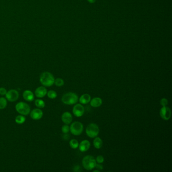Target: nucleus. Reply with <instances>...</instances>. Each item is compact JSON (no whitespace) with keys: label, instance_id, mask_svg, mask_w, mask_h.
Instances as JSON below:
<instances>
[{"label":"nucleus","instance_id":"obj_8","mask_svg":"<svg viewBox=\"0 0 172 172\" xmlns=\"http://www.w3.org/2000/svg\"><path fill=\"white\" fill-rule=\"evenodd\" d=\"M19 93L15 89H11L7 92L6 97L8 100L13 102L18 100L19 98Z\"/></svg>","mask_w":172,"mask_h":172},{"label":"nucleus","instance_id":"obj_30","mask_svg":"<svg viewBox=\"0 0 172 172\" xmlns=\"http://www.w3.org/2000/svg\"><path fill=\"white\" fill-rule=\"evenodd\" d=\"M69 135H68L67 133V134H65V135H64V139L65 140H68L69 139Z\"/></svg>","mask_w":172,"mask_h":172},{"label":"nucleus","instance_id":"obj_9","mask_svg":"<svg viewBox=\"0 0 172 172\" xmlns=\"http://www.w3.org/2000/svg\"><path fill=\"white\" fill-rule=\"evenodd\" d=\"M73 113L77 117H81L84 113V108L83 106L78 104L75 105L73 108Z\"/></svg>","mask_w":172,"mask_h":172},{"label":"nucleus","instance_id":"obj_24","mask_svg":"<svg viewBox=\"0 0 172 172\" xmlns=\"http://www.w3.org/2000/svg\"><path fill=\"white\" fill-rule=\"evenodd\" d=\"M70 131V127L67 124L64 125L62 127V131L64 134H67Z\"/></svg>","mask_w":172,"mask_h":172},{"label":"nucleus","instance_id":"obj_5","mask_svg":"<svg viewBox=\"0 0 172 172\" xmlns=\"http://www.w3.org/2000/svg\"><path fill=\"white\" fill-rule=\"evenodd\" d=\"M16 110L21 115L27 116L31 112V109L28 104L24 102H19L16 105Z\"/></svg>","mask_w":172,"mask_h":172},{"label":"nucleus","instance_id":"obj_31","mask_svg":"<svg viewBox=\"0 0 172 172\" xmlns=\"http://www.w3.org/2000/svg\"><path fill=\"white\" fill-rule=\"evenodd\" d=\"M87 1L90 3H94L96 1V0H87Z\"/></svg>","mask_w":172,"mask_h":172},{"label":"nucleus","instance_id":"obj_27","mask_svg":"<svg viewBox=\"0 0 172 172\" xmlns=\"http://www.w3.org/2000/svg\"><path fill=\"white\" fill-rule=\"evenodd\" d=\"M7 90L5 88L3 87H1L0 88V95L1 96H5L7 94Z\"/></svg>","mask_w":172,"mask_h":172},{"label":"nucleus","instance_id":"obj_28","mask_svg":"<svg viewBox=\"0 0 172 172\" xmlns=\"http://www.w3.org/2000/svg\"><path fill=\"white\" fill-rule=\"evenodd\" d=\"M95 168H96L97 169H98V170H99V171L100 170H102L103 169V167H102V165L101 164H100V163H98V164L96 163Z\"/></svg>","mask_w":172,"mask_h":172},{"label":"nucleus","instance_id":"obj_23","mask_svg":"<svg viewBox=\"0 0 172 172\" xmlns=\"http://www.w3.org/2000/svg\"><path fill=\"white\" fill-rule=\"evenodd\" d=\"M54 84L58 87H61L64 84V81L62 79L58 78L54 79Z\"/></svg>","mask_w":172,"mask_h":172},{"label":"nucleus","instance_id":"obj_6","mask_svg":"<svg viewBox=\"0 0 172 172\" xmlns=\"http://www.w3.org/2000/svg\"><path fill=\"white\" fill-rule=\"evenodd\" d=\"M70 131L73 135L78 136L83 132V125L81 122H74L70 127Z\"/></svg>","mask_w":172,"mask_h":172},{"label":"nucleus","instance_id":"obj_21","mask_svg":"<svg viewBox=\"0 0 172 172\" xmlns=\"http://www.w3.org/2000/svg\"><path fill=\"white\" fill-rule=\"evenodd\" d=\"M7 102L4 98H0V109L2 110L6 107Z\"/></svg>","mask_w":172,"mask_h":172},{"label":"nucleus","instance_id":"obj_26","mask_svg":"<svg viewBox=\"0 0 172 172\" xmlns=\"http://www.w3.org/2000/svg\"><path fill=\"white\" fill-rule=\"evenodd\" d=\"M96 161L98 163H102L104 161V157L102 155H98L96 158Z\"/></svg>","mask_w":172,"mask_h":172},{"label":"nucleus","instance_id":"obj_20","mask_svg":"<svg viewBox=\"0 0 172 172\" xmlns=\"http://www.w3.org/2000/svg\"><path fill=\"white\" fill-rule=\"evenodd\" d=\"M35 105L36 107L39 108H44L45 107V102H44V100L37 99L35 100Z\"/></svg>","mask_w":172,"mask_h":172},{"label":"nucleus","instance_id":"obj_12","mask_svg":"<svg viewBox=\"0 0 172 172\" xmlns=\"http://www.w3.org/2000/svg\"><path fill=\"white\" fill-rule=\"evenodd\" d=\"M90 147V143L87 140H84L81 142L79 144V149L81 152H85L89 149Z\"/></svg>","mask_w":172,"mask_h":172},{"label":"nucleus","instance_id":"obj_11","mask_svg":"<svg viewBox=\"0 0 172 172\" xmlns=\"http://www.w3.org/2000/svg\"><path fill=\"white\" fill-rule=\"evenodd\" d=\"M61 119L64 123H65V124L69 125L72 122L73 117L71 114L68 112H66L62 115Z\"/></svg>","mask_w":172,"mask_h":172},{"label":"nucleus","instance_id":"obj_29","mask_svg":"<svg viewBox=\"0 0 172 172\" xmlns=\"http://www.w3.org/2000/svg\"><path fill=\"white\" fill-rule=\"evenodd\" d=\"M80 167L78 166V165H77V166L75 167V168H74V171L75 172H79V171H80Z\"/></svg>","mask_w":172,"mask_h":172},{"label":"nucleus","instance_id":"obj_15","mask_svg":"<svg viewBox=\"0 0 172 172\" xmlns=\"http://www.w3.org/2000/svg\"><path fill=\"white\" fill-rule=\"evenodd\" d=\"M23 98L28 102H32L34 100V94L33 92L29 90L24 91L23 94Z\"/></svg>","mask_w":172,"mask_h":172},{"label":"nucleus","instance_id":"obj_14","mask_svg":"<svg viewBox=\"0 0 172 172\" xmlns=\"http://www.w3.org/2000/svg\"><path fill=\"white\" fill-rule=\"evenodd\" d=\"M102 99L98 97L92 98V100L90 101V106L94 108H98L100 107V106L102 105Z\"/></svg>","mask_w":172,"mask_h":172},{"label":"nucleus","instance_id":"obj_16","mask_svg":"<svg viewBox=\"0 0 172 172\" xmlns=\"http://www.w3.org/2000/svg\"><path fill=\"white\" fill-rule=\"evenodd\" d=\"M90 100H91V96L89 94H82L80 97L79 100L80 103L81 104H83V105H85V104L89 103Z\"/></svg>","mask_w":172,"mask_h":172},{"label":"nucleus","instance_id":"obj_19","mask_svg":"<svg viewBox=\"0 0 172 172\" xmlns=\"http://www.w3.org/2000/svg\"><path fill=\"white\" fill-rule=\"evenodd\" d=\"M25 117L22 115H18L16 117L15 122L18 124H22L25 121Z\"/></svg>","mask_w":172,"mask_h":172},{"label":"nucleus","instance_id":"obj_18","mask_svg":"<svg viewBox=\"0 0 172 172\" xmlns=\"http://www.w3.org/2000/svg\"><path fill=\"white\" fill-rule=\"evenodd\" d=\"M79 144V143L78 141L76 139H75L71 140L69 142L70 146L73 149H76L78 148Z\"/></svg>","mask_w":172,"mask_h":172},{"label":"nucleus","instance_id":"obj_17","mask_svg":"<svg viewBox=\"0 0 172 172\" xmlns=\"http://www.w3.org/2000/svg\"><path fill=\"white\" fill-rule=\"evenodd\" d=\"M93 143L95 148L96 149H100L102 148L103 145V141L100 137H96L94 139Z\"/></svg>","mask_w":172,"mask_h":172},{"label":"nucleus","instance_id":"obj_3","mask_svg":"<svg viewBox=\"0 0 172 172\" xmlns=\"http://www.w3.org/2000/svg\"><path fill=\"white\" fill-rule=\"evenodd\" d=\"M82 163L83 168L88 171L93 170L96 167V161L94 157L88 155L83 157Z\"/></svg>","mask_w":172,"mask_h":172},{"label":"nucleus","instance_id":"obj_25","mask_svg":"<svg viewBox=\"0 0 172 172\" xmlns=\"http://www.w3.org/2000/svg\"><path fill=\"white\" fill-rule=\"evenodd\" d=\"M160 104L163 107L167 106L168 104V100L166 98H161V100H160Z\"/></svg>","mask_w":172,"mask_h":172},{"label":"nucleus","instance_id":"obj_2","mask_svg":"<svg viewBox=\"0 0 172 172\" xmlns=\"http://www.w3.org/2000/svg\"><path fill=\"white\" fill-rule=\"evenodd\" d=\"M78 100V96L74 92H68L64 94L62 97V102L65 105H74L77 102Z\"/></svg>","mask_w":172,"mask_h":172},{"label":"nucleus","instance_id":"obj_4","mask_svg":"<svg viewBox=\"0 0 172 172\" xmlns=\"http://www.w3.org/2000/svg\"><path fill=\"white\" fill-rule=\"evenodd\" d=\"M100 132V129L98 126L95 123H90L86 128V133L90 138H94L97 137Z\"/></svg>","mask_w":172,"mask_h":172},{"label":"nucleus","instance_id":"obj_1","mask_svg":"<svg viewBox=\"0 0 172 172\" xmlns=\"http://www.w3.org/2000/svg\"><path fill=\"white\" fill-rule=\"evenodd\" d=\"M54 77L50 72H44L41 75L40 82L44 86L49 87L52 86L54 84Z\"/></svg>","mask_w":172,"mask_h":172},{"label":"nucleus","instance_id":"obj_13","mask_svg":"<svg viewBox=\"0 0 172 172\" xmlns=\"http://www.w3.org/2000/svg\"><path fill=\"white\" fill-rule=\"evenodd\" d=\"M47 94V90L44 86H40L37 88L35 91V96L37 98H42Z\"/></svg>","mask_w":172,"mask_h":172},{"label":"nucleus","instance_id":"obj_10","mask_svg":"<svg viewBox=\"0 0 172 172\" xmlns=\"http://www.w3.org/2000/svg\"><path fill=\"white\" fill-rule=\"evenodd\" d=\"M31 118L35 120H38L41 119L43 117V113L41 109H35L33 110L31 112Z\"/></svg>","mask_w":172,"mask_h":172},{"label":"nucleus","instance_id":"obj_22","mask_svg":"<svg viewBox=\"0 0 172 172\" xmlns=\"http://www.w3.org/2000/svg\"><path fill=\"white\" fill-rule=\"evenodd\" d=\"M47 96H48V98H49L50 99H54V98H56V97L57 96V92L54 90H51L47 92Z\"/></svg>","mask_w":172,"mask_h":172},{"label":"nucleus","instance_id":"obj_7","mask_svg":"<svg viewBox=\"0 0 172 172\" xmlns=\"http://www.w3.org/2000/svg\"><path fill=\"white\" fill-rule=\"evenodd\" d=\"M159 115L163 120L168 121L171 117L172 112L170 108L167 106L163 107L160 110Z\"/></svg>","mask_w":172,"mask_h":172},{"label":"nucleus","instance_id":"obj_32","mask_svg":"<svg viewBox=\"0 0 172 172\" xmlns=\"http://www.w3.org/2000/svg\"><path fill=\"white\" fill-rule=\"evenodd\" d=\"M99 172V170H94V172Z\"/></svg>","mask_w":172,"mask_h":172}]
</instances>
